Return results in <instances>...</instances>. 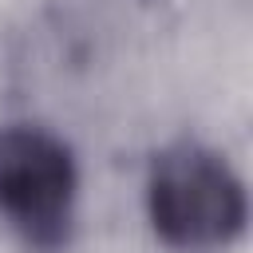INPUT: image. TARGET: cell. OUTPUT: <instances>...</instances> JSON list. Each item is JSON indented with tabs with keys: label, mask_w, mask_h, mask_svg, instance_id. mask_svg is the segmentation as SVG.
Masks as SVG:
<instances>
[{
	"label": "cell",
	"mask_w": 253,
	"mask_h": 253,
	"mask_svg": "<svg viewBox=\"0 0 253 253\" xmlns=\"http://www.w3.org/2000/svg\"><path fill=\"white\" fill-rule=\"evenodd\" d=\"M79 162L40 123L0 126V221L28 253H63L75 233Z\"/></svg>",
	"instance_id": "cell-2"
},
{
	"label": "cell",
	"mask_w": 253,
	"mask_h": 253,
	"mask_svg": "<svg viewBox=\"0 0 253 253\" xmlns=\"http://www.w3.org/2000/svg\"><path fill=\"white\" fill-rule=\"evenodd\" d=\"M146 217L154 237L178 253L225 249L249 221L245 182L221 150L198 138H174L150 158Z\"/></svg>",
	"instance_id": "cell-1"
}]
</instances>
